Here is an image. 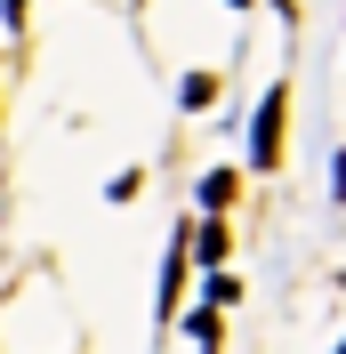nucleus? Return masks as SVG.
Returning a JSON list of instances; mask_svg holds the SVG:
<instances>
[{"instance_id":"f257e3e1","label":"nucleus","mask_w":346,"mask_h":354,"mask_svg":"<svg viewBox=\"0 0 346 354\" xmlns=\"http://www.w3.org/2000/svg\"><path fill=\"white\" fill-rule=\"evenodd\" d=\"M282 113H290V88H266L258 129H250V153H258V169H274V161H282Z\"/></svg>"},{"instance_id":"f03ea898","label":"nucleus","mask_w":346,"mask_h":354,"mask_svg":"<svg viewBox=\"0 0 346 354\" xmlns=\"http://www.w3.org/2000/svg\"><path fill=\"white\" fill-rule=\"evenodd\" d=\"M177 282H185V234L170 242V266H161V306H177Z\"/></svg>"},{"instance_id":"7ed1b4c3","label":"nucleus","mask_w":346,"mask_h":354,"mask_svg":"<svg viewBox=\"0 0 346 354\" xmlns=\"http://www.w3.org/2000/svg\"><path fill=\"white\" fill-rule=\"evenodd\" d=\"M201 201H210V209H226V201H234V169H217L210 185H201Z\"/></svg>"},{"instance_id":"20e7f679","label":"nucleus","mask_w":346,"mask_h":354,"mask_svg":"<svg viewBox=\"0 0 346 354\" xmlns=\"http://www.w3.org/2000/svg\"><path fill=\"white\" fill-rule=\"evenodd\" d=\"M0 8H8V24H17V17H24V0H0Z\"/></svg>"},{"instance_id":"39448f33","label":"nucleus","mask_w":346,"mask_h":354,"mask_svg":"<svg viewBox=\"0 0 346 354\" xmlns=\"http://www.w3.org/2000/svg\"><path fill=\"white\" fill-rule=\"evenodd\" d=\"M338 194H346V161H338Z\"/></svg>"}]
</instances>
